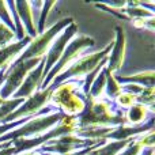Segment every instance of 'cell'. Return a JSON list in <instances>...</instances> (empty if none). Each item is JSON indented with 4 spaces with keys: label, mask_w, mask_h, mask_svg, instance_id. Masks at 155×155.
Masks as SVG:
<instances>
[{
    "label": "cell",
    "mask_w": 155,
    "mask_h": 155,
    "mask_svg": "<svg viewBox=\"0 0 155 155\" xmlns=\"http://www.w3.org/2000/svg\"><path fill=\"white\" fill-rule=\"evenodd\" d=\"M118 125H127L124 110L118 109L114 102L102 97L93 99L87 97L86 107L76 117V128H87V127H105L114 128Z\"/></svg>",
    "instance_id": "1"
},
{
    "label": "cell",
    "mask_w": 155,
    "mask_h": 155,
    "mask_svg": "<svg viewBox=\"0 0 155 155\" xmlns=\"http://www.w3.org/2000/svg\"><path fill=\"white\" fill-rule=\"evenodd\" d=\"M65 117L67 116H64L60 112H56V109L53 106L48 105L38 114H35L29 121H26L23 125L12 129L8 134H5L4 136L0 137V144L15 139H31V137L41 136V135L46 134L48 131H51L52 128H54Z\"/></svg>",
    "instance_id": "2"
},
{
    "label": "cell",
    "mask_w": 155,
    "mask_h": 155,
    "mask_svg": "<svg viewBox=\"0 0 155 155\" xmlns=\"http://www.w3.org/2000/svg\"><path fill=\"white\" fill-rule=\"evenodd\" d=\"M87 97L82 91V80H67L53 88L49 105L67 117H78L84 110Z\"/></svg>",
    "instance_id": "3"
},
{
    "label": "cell",
    "mask_w": 155,
    "mask_h": 155,
    "mask_svg": "<svg viewBox=\"0 0 155 155\" xmlns=\"http://www.w3.org/2000/svg\"><path fill=\"white\" fill-rule=\"evenodd\" d=\"M110 49H112V42L107 46H105V48L99 52H94V53H88V54L80 56L67 70H64L59 76L54 78L48 87L54 88L56 86H59L60 83L67 82V80H83V78L86 75H88V74L95 70L102 61H105V60L107 59V54H109Z\"/></svg>",
    "instance_id": "4"
},
{
    "label": "cell",
    "mask_w": 155,
    "mask_h": 155,
    "mask_svg": "<svg viewBox=\"0 0 155 155\" xmlns=\"http://www.w3.org/2000/svg\"><path fill=\"white\" fill-rule=\"evenodd\" d=\"M72 22H75L74 18L67 16V18H63L54 25H52L49 29H45V31L42 34H38L37 37L30 41V44L25 48V51L18 56L16 61H25V60H31V59H44L48 49L51 48L52 42Z\"/></svg>",
    "instance_id": "5"
},
{
    "label": "cell",
    "mask_w": 155,
    "mask_h": 155,
    "mask_svg": "<svg viewBox=\"0 0 155 155\" xmlns=\"http://www.w3.org/2000/svg\"><path fill=\"white\" fill-rule=\"evenodd\" d=\"M94 45H95V40L88 37V35L78 34L76 37H74L72 40L70 41V44L67 45V48L64 49L60 60L54 64V67L49 71L48 75L44 78L42 84H41V90H45V88L51 84V82L54 78L59 76L64 70H67L74 61H76V60L84 53L86 49L93 48Z\"/></svg>",
    "instance_id": "6"
},
{
    "label": "cell",
    "mask_w": 155,
    "mask_h": 155,
    "mask_svg": "<svg viewBox=\"0 0 155 155\" xmlns=\"http://www.w3.org/2000/svg\"><path fill=\"white\" fill-rule=\"evenodd\" d=\"M105 143H106L105 140H88V139L78 137L75 134H68L49 140L48 143L35 148L34 151L38 155L68 154V153H75V151L95 147V146H104Z\"/></svg>",
    "instance_id": "7"
},
{
    "label": "cell",
    "mask_w": 155,
    "mask_h": 155,
    "mask_svg": "<svg viewBox=\"0 0 155 155\" xmlns=\"http://www.w3.org/2000/svg\"><path fill=\"white\" fill-rule=\"evenodd\" d=\"M42 59H31L25 61H14L3 72V83L0 84V97L4 101L10 99L16 90L21 87L26 75L35 68Z\"/></svg>",
    "instance_id": "8"
},
{
    "label": "cell",
    "mask_w": 155,
    "mask_h": 155,
    "mask_svg": "<svg viewBox=\"0 0 155 155\" xmlns=\"http://www.w3.org/2000/svg\"><path fill=\"white\" fill-rule=\"evenodd\" d=\"M53 88L46 87L45 90H38L37 93H34L31 97H29L27 99H25L10 116L5 117V120L3 121V124L5 123H12V121L21 120V118H27L33 117V116L38 114L45 106L49 105L51 101V95Z\"/></svg>",
    "instance_id": "9"
},
{
    "label": "cell",
    "mask_w": 155,
    "mask_h": 155,
    "mask_svg": "<svg viewBox=\"0 0 155 155\" xmlns=\"http://www.w3.org/2000/svg\"><path fill=\"white\" fill-rule=\"evenodd\" d=\"M78 33H79V27H78L76 22H72L70 26H67L61 33L59 34V37L52 42L51 48L48 49L45 54V65H44V78L49 74V71L54 67L57 61L60 60L64 49L67 48V45L70 44V41L72 40L74 37H76Z\"/></svg>",
    "instance_id": "10"
},
{
    "label": "cell",
    "mask_w": 155,
    "mask_h": 155,
    "mask_svg": "<svg viewBox=\"0 0 155 155\" xmlns=\"http://www.w3.org/2000/svg\"><path fill=\"white\" fill-rule=\"evenodd\" d=\"M127 52V37L123 26L117 25L114 27V41L112 42V49L106 59V70L113 75H118L121 70Z\"/></svg>",
    "instance_id": "11"
},
{
    "label": "cell",
    "mask_w": 155,
    "mask_h": 155,
    "mask_svg": "<svg viewBox=\"0 0 155 155\" xmlns=\"http://www.w3.org/2000/svg\"><path fill=\"white\" fill-rule=\"evenodd\" d=\"M44 65H45V59L41 60L40 64L27 74L21 87L14 93V95L11 98L27 99L34 93H37L38 90H41V84H42L44 80Z\"/></svg>",
    "instance_id": "12"
},
{
    "label": "cell",
    "mask_w": 155,
    "mask_h": 155,
    "mask_svg": "<svg viewBox=\"0 0 155 155\" xmlns=\"http://www.w3.org/2000/svg\"><path fill=\"white\" fill-rule=\"evenodd\" d=\"M15 4V10L18 12V16L21 19L22 25H23L25 30H26L27 37L35 38L38 35L37 33V25H35L34 21V15H33L31 7H30V2H14Z\"/></svg>",
    "instance_id": "13"
},
{
    "label": "cell",
    "mask_w": 155,
    "mask_h": 155,
    "mask_svg": "<svg viewBox=\"0 0 155 155\" xmlns=\"http://www.w3.org/2000/svg\"><path fill=\"white\" fill-rule=\"evenodd\" d=\"M127 125H142L154 117V110L142 104H134L131 107L124 110Z\"/></svg>",
    "instance_id": "14"
},
{
    "label": "cell",
    "mask_w": 155,
    "mask_h": 155,
    "mask_svg": "<svg viewBox=\"0 0 155 155\" xmlns=\"http://www.w3.org/2000/svg\"><path fill=\"white\" fill-rule=\"evenodd\" d=\"M116 80L120 86L124 84H136L140 87L146 88H154V80H155V72L153 70L139 72L135 75H114Z\"/></svg>",
    "instance_id": "15"
},
{
    "label": "cell",
    "mask_w": 155,
    "mask_h": 155,
    "mask_svg": "<svg viewBox=\"0 0 155 155\" xmlns=\"http://www.w3.org/2000/svg\"><path fill=\"white\" fill-rule=\"evenodd\" d=\"M105 84H106V76H105V67H104L101 70V72L94 79V82L91 83L87 97H90L93 99H98L105 97Z\"/></svg>",
    "instance_id": "16"
},
{
    "label": "cell",
    "mask_w": 155,
    "mask_h": 155,
    "mask_svg": "<svg viewBox=\"0 0 155 155\" xmlns=\"http://www.w3.org/2000/svg\"><path fill=\"white\" fill-rule=\"evenodd\" d=\"M105 76H106V84H105V97L110 101H114L116 97L121 93V86L118 84V82L116 80V78L113 74H110L106 70L105 65Z\"/></svg>",
    "instance_id": "17"
},
{
    "label": "cell",
    "mask_w": 155,
    "mask_h": 155,
    "mask_svg": "<svg viewBox=\"0 0 155 155\" xmlns=\"http://www.w3.org/2000/svg\"><path fill=\"white\" fill-rule=\"evenodd\" d=\"M56 2H44L42 3V7L40 10V19L37 22V33L38 34H42L45 31V25H46V19L49 16V12L56 5Z\"/></svg>",
    "instance_id": "18"
},
{
    "label": "cell",
    "mask_w": 155,
    "mask_h": 155,
    "mask_svg": "<svg viewBox=\"0 0 155 155\" xmlns=\"http://www.w3.org/2000/svg\"><path fill=\"white\" fill-rule=\"evenodd\" d=\"M113 102H114V105L118 107V109L127 110L128 107H131L134 104H136V97H135L134 94L128 93V91L121 90V93L116 97V99Z\"/></svg>",
    "instance_id": "19"
},
{
    "label": "cell",
    "mask_w": 155,
    "mask_h": 155,
    "mask_svg": "<svg viewBox=\"0 0 155 155\" xmlns=\"http://www.w3.org/2000/svg\"><path fill=\"white\" fill-rule=\"evenodd\" d=\"M23 101L25 99H21V98H10L3 105H0V124H3V121L5 120V117L10 116Z\"/></svg>",
    "instance_id": "20"
},
{
    "label": "cell",
    "mask_w": 155,
    "mask_h": 155,
    "mask_svg": "<svg viewBox=\"0 0 155 155\" xmlns=\"http://www.w3.org/2000/svg\"><path fill=\"white\" fill-rule=\"evenodd\" d=\"M15 34L14 31H11L8 27H5L4 25L0 22V51L5 46H8L10 44L15 42Z\"/></svg>",
    "instance_id": "21"
},
{
    "label": "cell",
    "mask_w": 155,
    "mask_h": 155,
    "mask_svg": "<svg viewBox=\"0 0 155 155\" xmlns=\"http://www.w3.org/2000/svg\"><path fill=\"white\" fill-rule=\"evenodd\" d=\"M137 104L146 105L147 107H150L151 110H154V102H155V95H154V88H144L142 94L136 97Z\"/></svg>",
    "instance_id": "22"
},
{
    "label": "cell",
    "mask_w": 155,
    "mask_h": 155,
    "mask_svg": "<svg viewBox=\"0 0 155 155\" xmlns=\"http://www.w3.org/2000/svg\"><path fill=\"white\" fill-rule=\"evenodd\" d=\"M0 22L5 27H8L11 31H14V23L12 19H11V14L10 10H8L7 2H0Z\"/></svg>",
    "instance_id": "23"
},
{
    "label": "cell",
    "mask_w": 155,
    "mask_h": 155,
    "mask_svg": "<svg viewBox=\"0 0 155 155\" xmlns=\"http://www.w3.org/2000/svg\"><path fill=\"white\" fill-rule=\"evenodd\" d=\"M135 27L139 29H148L150 31H154V26H155V18H148V19H136L132 21Z\"/></svg>",
    "instance_id": "24"
},
{
    "label": "cell",
    "mask_w": 155,
    "mask_h": 155,
    "mask_svg": "<svg viewBox=\"0 0 155 155\" xmlns=\"http://www.w3.org/2000/svg\"><path fill=\"white\" fill-rule=\"evenodd\" d=\"M98 147L101 146H95V147H91V148H86V150H80V151H75V153H68V154H57V155H88L91 151L97 150Z\"/></svg>",
    "instance_id": "25"
},
{
    "label": "cell",
    "mask_w": 155,
    "mask_h": 155,
    "mask_svg": "<svg viewBox=\"0 0 155 155\" xmlns=\"http://www.w3.org/2000/svg\"><path fill=\"white\" fill-rule=\"evenodd\" d=\"M154 151H155L154 147H147V148H144L139 155H154Z\"/></svg>",
    "instance_id": "26"
},
{
    "label": "cell",
    "mask_w": 155,
    "mask_h": 155,
    "mask_svg": "<svg viewBox=\"0 0 155 155\" xmlns=\"http://www.w3.org/2000/svg\"><path fill=\"white\" fill-rule=\"evenodd\" d=\"M4 71H5V70L0 71V84H2V83H3V72H4ZM4 102H5V101L2 98V97H0V105H3V104H4Z\"/></svg>",
    "instance_id": "27"
},
{
    "label": "cell",
    "mask_w": 155,
    "mask_h": 155,
    "mask_svg": "<svg viewBox=\"0 0 155 155\" xmlns=\"http://www.w3.org/2000/svg\"><path fill=\"white\" fill-rule=\"evenodd\" d=\"M16 155H38L35 151H27V153H21V154H16Z\"/></svg>",
    "instance_id": "28"
},
{
    "label": "cell",
    "mask_w": 155,
    "mask_h": 155,
    "mask_svg": "<svg viewBox=\"0 0 155 155\" xmlns=\"http://www.w3.org/2000/svg\"><path fill=\"white\" fill-rule=\"evenodd\" d=\"M88 155H93V151H91V153H90V154H88Z\"/></svg>",
    "instance_id": "29"
}]
</instances>
